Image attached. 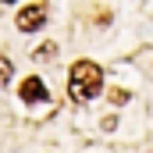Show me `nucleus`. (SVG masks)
<instances>
[{"label": "nucleus", "instance_id": "f03ea898", "mask_svg": "<svg viewBox=\"0 0 153 153\" xmlns=\"http://www.w3.org/2000/svg\"><path fill=\"white\" fill-rule=\"evenodd\" d=\"M22 32H39L46 25V4H25L18 11V22H14Z\"/></svg>", "mask_w": 153, "mask_h": 153}, {"label": "nucleus", "instance_id": "f257e3e1", "mask_svg": "<svg viewBox=\"0 0 153 153\" xmlns=\"http://www.w3.org/2000/svg\"><path fill=\"white\" fill-rule=\"evenodd\" d=\"M100 89H103V71H100V64H93V61H75L71 71H68V96H71L75 103H89Z\"/></svg>", "mask_w": 153, "mask_h": 153}, {"label": "nucleus", "instance_id": "7ed1b4c3", "mask_svg": "<svg viewBox=\"0 0 153 153\" xmlns=\"http://www.w3.org/2000/svg\"><path fill=\"white\" fill-rule=\"evenodd\" d=\"M18 96H22V103H50V89L43 85V78H25L22 85H18Z\"/></svg>", "mask_w": 153, "mask_h": 153}, {"label": "nucleus", "instance_id": "39448f33", "mask_svg": "<svg viewBox=\"0 0 153 153\" xmlns=\"http://www.w3.org/2000/svg\"><path fill=\"white\" fill-rule=\"evenodd\" d=\"M7 82H11V61H7V57H0V89H4Z\"/></svg>", "mask_w": 153, "mask_h": 153}, {"label": "nucleus", "instance_id": "423d86ee", "mask_svg": "<svg viewBox=\"0 0 153 153\" xmlns=\"http://www.w3.org/2000/svg\"><path fill=\"white\" fill-rule=\"evenodd\" d=\"M125 100H128L125 89H111V103H125Z\"/></svg>", "mask_w": 153, "mask_h": 153}, {"label": "nucleus", "instance_id": "20e7f679", "mask_svg": "<svg viewBox=\"0 0 153 153\" xmlns=\"http://www.w3.org/2000/svg\"><path fill=\"white\" fill-rule=\"evenodd\" d=\"M32 57H36V61H57V43H39Z\"/></svg>", "mask_w": 153, "mask_h": 153}]
</instances>
